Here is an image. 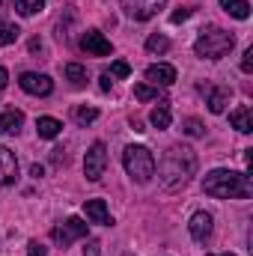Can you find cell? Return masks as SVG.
I'll list each match as a JSON object with an SVG mask.
<instances>
[{
    "label": "cell",
    "instance_id": "cell-1",
    "mask_svg": "<svg viewBox=\"0 0 253 256\" xmlns=\"http://www.w3.org/2000/svg\"><path fill=\"white\" fill-rule=\"evenodd\" d=\"M196 173V155L190 146H173L161 167H158V176H161V185L167 191H176V188H185L190 182V176Z\"/></svg>",
    "mask_w": 253,
    "mask_h": 256
},
{
    "label": "cell",
    "instance_id": "cell-2",
    "mask_svg": "<svg viewBox=\"0 0 253 256\" xmlns=\"http://www.w3.org/2000/svg\"><path fill=\"white\" fill-rule=\"evenodd\" d=\"M202 191L218 200H236V196H250V176L236 173V170H212L202 179Z\"/></svg>",
    "mask_w": 253,
    "mask_h": 256
},
{
    "label": "cell",
    "instance_id": "cell-3",
    "mask_svg": "<svg viewBox=\"0 0 253 256\" xmlns=\"http://www.w3.org/2000/svg\"><path fill=\"white\" fill-rule=\"evenodd\" d=\"M232 45H236V36H232V33H226V30H220V27H206V30L196 36L194 51H196V57H202V60H220V57H226V54L232 51Z\"/></svg>",
    "mask_w": 253,
    "mask_h": 256
},
{
    "label": "cell",
    "instance_id": "cell-4",
    "mask_svg": "<svg viewBox=\"0 0 253 256\" xmlns=\"http://www.w3.org/2000/svg\"><path fill=\"white\" fill-rule=\"evenodd\" d=\"M122 164H126V173L137 182V185H146L152 176H155V155L146 149V146H126L122 152Z\"/></svg>",
    "mask_w": 253,
    "mask_h": 256
},
{
    "label": "cell",
    "instance_id": "cell-5",
    "mask_svg": "<svg viewBox=\"0 0 253 256\" xmlns=\"http://www.w3.org/2000/svg\"><path fill=\"white\" fill-rule=\"evenodd\" d=\"M164 3H167V0H120L122 12H126L128 18H134V21H149V18H155V15L164 9Z\"/></svg>",
    "mask_w": 253,
    "mask_h": 256
},
{
    "label": "cell",
    "instance_id": "cell-6",
    "mask_svg": "<svg viewBox=\"0 0 253 256\" xmlns=\"http://www.w3.org/2000/svg\"><path fill=\"white\" fill-rule=\"evenodd\" d=\"M104 167H108V149H104V143H92L84 158V176L90 182H98L104 176Z\"/></svg>",
    "mask_w": 253,
    "mask_h": 256
},
{
    "label": "cell",
    "instance_id": "cell-7",
    "mask_svg": "<svg viewBox=\"0 0 253 256\" xmlns=\"http://www.w3.org/2000/svg\"><path fill=\"white\" fill-rule=\"evenodd\" d=\"M54 242L57 244H63V248H68L72 242H78V238H84L86 236V224L80 220V218H68V220H63L60 226H54Z\"/></svg>",
    "mask_w": 253,
    "mask_h": 256
},
{
    "label": "cell",
    "instance_id": "cell-8",
    "mask_svg": "<svg viewBox=\"0 0 253 256\" xmlns=\"http://www.w3.org/2000/svg\"><path fill=\"white\" fill-rule=\"evenodd\" d=\"M18 86H21L24 92H30V96H51L54 80H51L48 74H39V72H24V74L18 78Z\"/></svg>",
    "mask_w": 253,
    "mask_h": 256
},
{
    "label": "cell",
    "instance_id": "cell-9",
    "mask_svg": "<svg viewBox=\"0 0 253 256\" xmlns=\"http://www.w3.org/2000/svg\"><path fill=\"white\" fill-rule=\"evenodd\" d=\"M15 176H18V158H15V152L9 146L0 143V191L9 188L15 182Z\"/></svg>",
    "mask_w": 253,
    "mask_h": 256
},
{
    "label": "cell",
    "instance_id": "cell-10",
    "mask_svg": "<svg viewBox=\"0 0 253 256\" xmlns=\"http://www.w3.org/2000/svg\"><path fill=\"white\" fill-rule=\"evenodd\" d=\"M80 48L90 54V57H108L114 48H110V42L98 33V30H86L84 36H80Z\"/></svg>",
    "mask_w": 253,
    "mask_h": 256
},
{
    "label": "cell",
    "instance_id": "cell-11",
    "mask_svg": "<svg viewBox=\"0 0 253 256\" xmlns=\"http://www.w3.org/2000/svg\"><path fill=\"white\" fill-rule=\"evenodd\" d=\"M212 214L208 212H196V214H190L188 220V230H190V238L194 242H200V244H206L208 242V236H212Z\"/></svg>",
    "mask_w": 253,
    "mask_h": 256
},
{
    "label": "cell",
    "instance_id": "cell-12",
    "mask_svg": "<svg viewBox=\"0 0 253 256\" xmlns=\"http://www.w3.org/2000/svg\"><path fill=\"white\" fill-rule=\"evenodd\" d=\"M146 80L152 86H170V84H176V68L167 63H155L146 68Z\"/></svg>",
    "mask_w": 253,
    "mask_h": 256
},
{
    "label": "cell",
    "instance_id": "cell-13",
    "mask_svg": "<svg viewBox=\"0 0 253 256\" xmlns=\"http://www.w3.org/2000/svg\"><path fill=\"white\" fill-rule=\"evenodd\" d=\"M84 214H86V220L90 224H114L110 220V212H108V206H104V200H86L84 202Z\"/></svg>",
    "mask_w": 253,
    "mask_h": 256
},
{
    "label": "cell",
    "instance_id": "cell-14",
    "mask_svg": "<svg viewBox=\"0 0 253 256\" xmlns=\"http://www.w3.org/2000/svg\"><path fill=\"white\" fill-rule=\"evenodd\" d=\"M21 126H24V114H21V110L6 108V110L0 114V134H18Z\"/></svg>",
    "mask_w": 253,
    "mask_h": 256
},
{
    "label": "cell",
    "instance_id": "cell-15",
    "mask_svg": "<svg viewBox=\"0 0 253 256\" xmlns=\"http://www.w3.org/2000/svg\"><path fill=\"white\" fill-rule=\"evenodd\" d=\"M230 122H232V128H236V131L250 134V131H253V110L248 108V104H238V108L230 114Z\"/></svg>",
    "mask_w": 253,
    "mask_h": 256
},
{
    "label": "cell",
    "instance_id": "cell-16",
    "mask_svg": "<svg viewBox=\"0 0 253 256\" xmlns=\"http://www.w3.org/2000/svg\"><path fill=\"white\" fill-rule=\"evenodd\" d=\"M208 110L212 114H224L226 104H230V90L226 86H208Z\"/></svg>",
    "mask_w": 253,
    "mask_h": 256
},
{
    "label": "cell",
    "instance_id": "cell-17",
    "mask_svg": "<svg viewBox=\"0 0 253 256\" xmlns=\"http://www.w3.org/2000/svg\"><path fill=\"white\" fill-rule=\"evenodd\" d=\"M60 131H63V122H60V120H54V116H39V122H36V134H39L42 140H54Z\"/></svg>",
    "mask_w": 253,
    "mask_h": 256
},
{
    "label": "cell",
    "instance_id": "cell-18",
    "mask_svg": "<svg viewBox=\"0 0 253 256\" xmlns=\"http://www.w3.org/2000/svg\"><path fill=\"white\" fill-rule=\"evenodd\" d=\"M149 122L158 128V131L170 128V104H167V102H158V104L152 108V114H149Z\"/></svg>",
    "mask_w": 253,
    "mask_h": 256
},
{
    "label": "cell",
    "instance_id": "cell-19",
    "mask_svg": "<svg viewBox=\"0 0 253 256\" xmlns=\"http://www.w3.org/2000/svg\"><path fill=\"white\" fill-rule=\"evenodd\" d=\"M220 6H224V12H230V15L238 18V21H244V18L250 15V3H248V0H220Z\"/></svg>",
    "mask_w": 253,
    "mask_h": 256
},
{
    "label": "cell",
    "instance_id": "cell-20",
    "mask_svg": "<svg viewBox=\"0 0 253 256\" xmlns=\"http://www.w3.org/2000/svg\"><path fill=\"white\" fill-rule=\"evenodd\" d=\"M146 51H149V54H164V51H170V39L161 36V33H152V36L146 39Z\"/></svg>",
    "mask_w": 253,
    "mask_h": 256
},
{
    "label": "cell",
    "instance_id": "cell-21",
    "mask_svg": "<svg viewBox=\"0 0 253 256\" xmlns=\"http://www.w3.org/2000/svg\"><path fill=\"white\" fill-rule=\"evenodd\" d=\"M66 78L72 80V86H84L86 84V68L80 63H68L66 66Z\"/></svg>",
    "mask_w": 253,
    "mask_h": 256
},
{
    "label": "cell",
    "instance_id": "cell-22",
    "mask_svg": "<svg viewBox=\"0 0 253 256\" xmlns=\"http://www.w3.org/2000/svg\"><path fill=\"white\" fill-rule=\"evenodd\" d=\"M12 3H15L18 15H36L45 9V0H12Z\"/></svg>",
    "mask_w": 253,
    "mask_h": 256
},
{
    "label": "cell",
    "instance_id": "cell-23",
    "mask_svg": "<svg viewBox=\"0 0 253 256\" xmlns=\"http://www.w3.org/2000/svg\"><path fill=\"white\" fill-rule=\"evenodd\" d=\"M18 36H21V30H18L15 24H0V48L12 45V42H15Z\"/></svg>",
    "mask_w": 253,
    "mask_h": 256
},
{
    "label": "cell",
    "instance_id": "cell-24",
    "mask_svg": "<svg viewBox=\"0 0 253 256\" xmlns=\"http://www.w3.org/2000/svg\"><path fill=\"white\" fill-rule=\"evenodd\" d=\"M134 98L152 102V98H158V86H152V84H137V86H134Z\"/></svg>",
    "mask_w": 253,
    "mask_h": 256
},
{
    "label": "cell",
    "instance_id": "cell-25",
    "mask_svg": "<svg viewBox=\"0 0 253 256\" xmlns=\"http://www.w3.org/2000/svg\"><path fill=\"white\" fill-rule=\"evenodd\" d=\"M74 120H78L80 126L96 122V120H98V110H96V108H78V110H74Z\"/></svg>",
    "mask_w": 253,
    "mask_h": 256
},
{
    "label": "cell",
    "instance_id": "cell-26",
    "mask_svg": "<svg viewBox=\"0 0 253 256\" xmlns=\"http://www.w3.org/2000/svg\"><path fill=\"white\" fill-rule=\"evenodd\" d=\"M202 128H206V126H202L200 120H194V116L182 122V131H185V134H190V137H202Z\"/></svg>",
    "mask_w": 253,
    "mask_h": 256
},
{
    "label": "cell",
    "instance_id": "cell-27",
    "mask_svg": "<svg viewBox=\"0 0 253 256\" xmlns=\"http://www.w3.org/2000/svg\"><path fill=\"white\" fill-rule=\"evenodd\" d=\"M110 74H114V78H128V74H131V66H128L126 60H116V63L110 66Z\"/></svg>",
    "mask_w": 253,
    "mask_h": 256
},
{
    "label": "cell",
    "instance_id": "cell-28",
    "mask_svg": "<svg viewBox=\"0 0 253 256\" xmlns=\"http://www.w3.org/2000/svg\"><path fill=\"white\" fill-rule=\"evenodd\" d=\"M27 256H48V250H45V244L30 242V244H27Z\"/></svg>",
    "mask_w": 253,
    "mask_h": 256
},
{
    "label": "cell",
    "instance_id": "cell-29",
    "mask_svg": "<svg viewBox=\"0 0 253 256\" xmlns=\"http://www.w3.org/2000/svg\"><path fill=\"white\" fill-rule=\"evenodd\" d=\"M98 254H102V244H98L96 238H90L86 248H84V256H98Z\"/></svg>",
    "mask_w": 253,
    "mask_h": 256
},
{
    "label": "cell",
    "instance_id": "cell-30",
    "mask_svg": "<svg viewBox=\"0 0 253 256\" xmlns=\"http://www.w3.org/2000/svg\"><path fill=\"white\" fill-rule=\"evenodd\" d=\"M242 72H253V48L244 51V60H242Z\"/></svg>",
    "mask_w": 253,
    "mask_h": 256
},
{
    "label": "cell",
    "instance_id": "cell-31",
    "mask_svg": "<svg viewBox=\"0 0 253 256\" xmlns=\"http://www.w3.org/2000/svg\"><path fill=\"white\" fill-rule=\"evenodd\" d=\"M188 15H190V9H179V12H173V15H170V21H173V24H182Z\"/></svg>",
    "mask_w": 253,
    "mask_h": 256
},
{
    "label": "cell",
    "instance_id": "cell-32",
    "mask_svg": "<svg viewBox=\"0 0 253 256\" xmlns=\"http://www.w3.org/2000/svg\"><path fill=\"white\" fill-rule=\"evenodd\" d=\"M110 84H114V80H110V74H102V78H98V86H102L104 92L110 90Z\"/></svg>",
    "mask_w": 253,
    "mask_h": 256
},
{
    "label": "cell",
    "instance_id": "cell-33",
    "mask_svg": "<svg viewBox=\"0 0 253 256\" xmlns=\"http://www.w3.org/2000/svg\"><path fill=\"white\" fill-rule=\"evenodd\" d=\"M6 80H9V72H6V68H3V66H0V90H3V86H6Z\"/></svg>",
    "mask_w": 253,
    "mask_h": 256
},
{
    "label": "cell",
    "instance_id": "cell-34",
    "mask_svg": "<svg viewBox=\"0 0 253 256\" xmlns=\"http://www.w3.org/2000/svg\"><path fill=\"white\" fill-rule=\"evenodd\" d=\"M30 173H33V179H39V176H42V173H45V170H42V167H39V164H33V167H30Z\"/></svg>",
    "mask_w": 253,
    "mask_h": 256
},
{
    "label": "cell",
    "instance_id": "cell-35",
    "mask_svg": "<svg viewBox=\"0 0 253 256\" xmlns=\"http://www.w3.org/2000/svg\"><path fill=\"white\" fill-rule=\"evenodd\" d=\"M6 3H9V0H0V15L6 12Z\"/></svg>",
    "mask_w": 253,
    "mask_h": 256
},
{
    "label": "cell",
    "instance_id": "cell-36",
    "mask_svg": "<svg viewBox=\"0 0 253 256\" xmlns=\"http://www.w3.org/2000/svg\"><path fill=\"white\" fill-rule=\"evenodd\" d=\"M208 256H236V254H208Z\"/></svg>",
    "mask_w": 253,
    "mask_h": 256
}]
</instances>
